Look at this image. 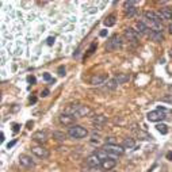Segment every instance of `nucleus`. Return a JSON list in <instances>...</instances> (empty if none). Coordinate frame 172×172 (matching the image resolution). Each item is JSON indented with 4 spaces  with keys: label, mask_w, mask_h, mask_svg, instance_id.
<instances>
[{
    "label": "nucleus",
    "mask_w": 172,
    "mask_h": 172,
    "mask_svg": "<svg viewBox=\"0 0 172 172\" xmlns=\"http://www.w3.org/2000/svg\"><path fill=\"white\" fill-rule=\"evenodd\" d=\"M66 114H71L76 118H80V117H85L91 112V110L88 109L87 106H83V104H73V106L68 107L66 109Z\"/></svg>",
    "instance_id": "f257e3e1"
},
{
    "label": "nucleus",
    "mask_w": 172,
    "mask_h": 172,
    "mask_svg": "<svg viewBox=\"0 0 172 172\" xmlns=\"http://www.w3.org/2000/svg\"><path fill=\"white\" fill-rule=\"evenodd\" d=\"M87 134H88V130L80 125H73L72 127H69V130H68V136L73 140L84 138V137H87Z\"/></svg>",
    "instance_id": "f03ea898"
},
{
    "label": "nucleus",
    "mask_w": 172,
    "mask_h": 172,
    "mask_svg": "<svg viewBox=\"0 0 172 172\" xmlns=\"http://www.w3.org/2000/svg\"><path fill=\"white\" fill-rule=\"evenodd\" d=\"M165 112L167 110L164 109V107H158L157 110H155V111H149L146 115L148 121H150V122H160V121L165 119Z\"/></svg>",
    "instance_id": "7ed1b4c3"
},
{
    "label": "nucleus",
    "mask_w": 172,
    "mask_h": 172,
    "mask_svg": "<svg viewBox=\"0 0 172 172\" xmlns=\"http://www.w3.org/2000/svg\"><path fill=\"white\" fill-rule=\"evenodd\" d=\"M121 46H122V41H121V38L118 35H114V37L110 38V41H107L106 50H109V52H114V50L119 49Z\"/></svg>",
    "instance_id": "20e7f679"
},
{
    "label": "nucleus",
    "mask_w": 172,
    "mask_h": 172,
    "mask_svg": "<svg viewBox=\"0 0 172 172\" xmlns=\"http://www.w3.org/2000/svg\"><path fill=\"white\" fill-rule=\"evenodd\" d=\"M123 149H125V148L121 146V145H106V146H104V150H106L110 156H122Z\"/></svg>",
    "instance_id": "39448f33"
},
{
    "label": "nucleus",
    "mask_w": 172,
    "mask_h": 172,
    "mask_svg": "<svg viewBox=\"0 0 172 172\" xmlns=\"http://www.w3.org/2000/svg\"><path fill=\"white\" fill-rule=\"evenodd\" d=\"M19 164L23 167V168H27V169H31L35 167V163L33 161V158L27 155H20L19 156Z\"/></svg>",
    "instance_id": "423d86ee"
},
{
    "label": "nucleus",
    "mask_w": 172,
    "mask_h": 172,
    "mask_svg": "<svg viewBox=\"0 0 172 172\" xmlns=\"http://www.w3.org/2000/svg\"><path fill=\"white\" fill-rule=\"evenodd\" d=\"M58 121H60V123H61V125H64V126H72V125L75 123V121H76V117H73V115H71V114H66V112H64V114L60 115Z\"/></svg>",
    "instance_id": "0eeeda50"
},
{
    "label": "nucleus",
    "mask_w": 172,
    "mask_h": 172,
    "mask_svg": "<svg viewBox=\"0 0 172 172\" xmlns=\"http://www.w3.org/2000/svg\"><path fill=\"white\" fill-rule=\"evenodd\" d=\"M85 163H87V165L90 167V168H99V165H102V160L98 157V155H91L87 157V160H85Z\"/></svg>",
    "instance_id": "6e6552de"
},
{
    "label": "nucleus",
    "mask_w": 172,
    "mask_h": 172,
    "mask_svg": "<svg viewBox=\"0 0 172 172\" xmlns=\"http://www.w3.org/2000/svg\"><path fill=\"white\" fill-rule=\"evenodd\" d=\"M31 152L39 158H48L49 157V150L44 146H34L31 148Z\"/></svg>",
    "instance_id": "1a4fd4ad"
},
{
    "label": "nucleus",
    "mask_w": 172,
    "mask_h": 172,
    "mask_svg": "<svg viewBox=\"0 0 172 172\" xmlns=\"http://www.w3.org/2000/svg\"><path fill=\"white\" fill-rule=\"evenodd\" d=\"M33 140L37 142H39V144H45V142L48 141V134L45 130H38L35 131V133L33 134Z\"/></svg>",
    "instance_id": "9d476101"
},
{
    "label": "nucleus",
    "mask_w": 172,
    "mask_h": 172,
    "mask_svg": "<svg viewBox=\"0 0 172 172\" xmlns=\"http://www.w3.org/2000/svg\"><path fill=\"white\" fill-rule=\"evenodd\" d=\"M138 2H125V11L129 17H133L136 14V6Z\"/></svg>",
    "instance_id": "9b49d317"
},
{
    "label": "nucleus",
    "mask_w": 172,
    "mask_h": 172,
    "mask_svg": "<svg viewBox=\"0 0 172 172\" xmlns=\"http://www.w3.org/2000/svg\"><path fill=\"white\" fill-rule=\"evenodd\" d=\"M115 165H117V161H115L114 157H109L102 161V168H103L104 171H110V169H112Z\"/></svg>",
    "instance_id": "f8f14e48"
},
{
    "label": "nucleus",
    "mask_w": 172,
    "mask_h": 172,
    "mask_svg": "<svg viewBox=\"0 0 172 172\" xmlns=\"http://www.w3.org/2000/svg\"><path fill=\"white\" fill-rule=\"evenodd\" d=\"M106 80H107V77L104 76V75H94L90 81L92 85H102L106 83Z\"/></svg>",
    "instance_id": "ddd939ff"
},
{
    "label": "nucleus",
    "mask_w": 172,
    "mask_h": 172,
    "mask_svg": "<svg viewBox=\"0 0 172 172\" xmlns=\"http://www.w3.org/2000/svg\"><path fill=\"white\" fill-rule=\"evenodd\" d=\"M145 19L150 20V22H156V23H161V18L157 12H153V11H146L144 14Z\"/></svg>",
    "instance_id": "4468645a"
},
{
    "label": "nucleus",
    "mask_w": 172,
    "mask_h": 172,
    "mask_svg": "<svg viewBox=\"0 0 172 172\" xmlns=\"http://www.w3.org/2000/svg\"><path fill=\"white\" fill-rule=\"evenodd\" d=\"M123 34H125V38L129 39V41L136 42L137 39H138V34H137V30H133V29H130V27L126 29Z\"/></svg>",
    "instance_id": "2eb2a0df"
},
{
    "label": "nucleus",
    "mask_w": 172,
    "mask_h": 172,
    "mask_svg": "<svg viewBox=\"0 0 172 172\" xmlns=\"http://www.w3.org/2000/svg\"><path fill=\"white\" fill-rule=\"evenodd\" d=\"M160 18L163 20H168V19H172V10L171 8H161L160 12H158Z\"/></svg>",
    "instance_id": "dca6fc26"
},
{
    "label": "nucleus",
    "mask_w": 172,
    "mask_h": 172,
    "mask_svg": "<svg viewBox=\"0 0 172 172\" xmlns=\"http://www.w3.org/2000/svg\"><path fill=\"white\" fill-rule=\"evenodd\" d=\"M149 37H150V39H152V41H155V42H161L164 39L163 33H160V31H150Z\"/></svg>",
    "instance_id": "f3484780"
},
{
    "label": "nucleus",
    "mask_w": 172,
    "mask_h": 172,
    "mask_svg": "<svg viewBox=\"0 0 172 172\" xmlns=\"http://www.w3.org/2000/svg\"><path fill=\"white\" fill-rule=\"evenodd\" d=\"M122 146L125 148V149H133V148L136 146V141H134L133 138H125L122 142Z\"/></svg>",
    "instance_id": "a211bd4d"
},
{
    "label": "nucleus",
    "mask_w": 172,
    "mask_h": 172,
    "mask_svg": "<svg viewBox=\"0 0 172 172\" xmlns=\"http://www.w3.org/2000/svg\"><path fill=\"white\" fill-rule=\"evenodd\" d=\"M114 79L118 81V84H123V83L129 81V79H130V76H129V75H126V73H118L117 76L114 77Z\"/></svg>",
    "instance_id": "6ab92c4d"
},
{
    "label": "nucleus",
    "mask_w": 172,
    "mask_h": 172,
    "mask_svg": "<svg viewBox=\"0 0 172 172\" xmlns=\"http://www.w3.org/2000/svg\"><path fill=\"white\" fill-rule=\"evenodd\" d=\"M92 122L95 123V125H104V123L107 122V119L103 115H96L95 118H92Z\"/></svg>",
    "instance_id": "aec40b11"
},
{
    "label": "nucleus",
    "mask_w": 172,
    "mask_h": 172,
    "mask_svg": "<svg viewBox=\"0 0 172 172\" xmlns=\"http://www.w3.org/2000/svg\"><path fill=\"white\" fill-rule=\"evenodd\" d=\"M53 138H56L57 141H65L66 134L63 133V131H53Z\"/></svg>",
    "instance_id": "412c9836"
},
{
    "label": "nucleus",
    "mask_w": 172,
    "mask_h": 172,
    "mask_svg": "<svg viewBox=\"0 0 172 172\" xmlns=\"http://www.w3.org/2000/svg\"><path fill=\"white\" fill-rule=\"evenodd\" d=\"M148 30H149V27H148L144 22H138V23H137V31H138V33L144 34V33H146Z\"/></svg>",
    "instance_id": "4be33fe9"
},
{
    "label": "nucleus",
    "mask_w": 172,
    "mask_h": 172,
    "mask_svg": "<svg viewBox=\"0 0 172 172\" xmlns=\"http://www.w3.org/2000/svg\"><path fill=\"white\" fill-rule=\"evenodd\" d=\"M103 23H104V26H107V27H111V26L115 25V17H114V15H110L109 18L104 19Z\"/></svg>",
    "instance_id": "5701e85b"
},
{
    "label": "nucleus",
    "mask_w": 172,
    "mask_h": 172,
    "mask_svg": "<svg viewBox=\"0 0 172 172\" xmlns=\"http://www.w3.org/2000/svg\"><path fill=\"white\" fill-rule=\"evenodd\" d=\"M118 81L115 79H111V80H107V83H106V87L109 88V90H115V88L118 87Z\"/></svg>",
    "instance_id": "b1692460"
},
{
    "label": "nucleus",
    "mask_w": 172,
    "mask_h": 172,
    "mask_svg": "<svg viewBox=\"0 0 172 172\" xmlns=\"http://www.w3.org/2000/svg\"><path fill=\"white\" fill-rule=\"evenodd\" d=\"M156 129H157V131H158V133H161V134H167V133H168V126H167L165 123H158V125L156 126Z\"/></svg>",
    "instance_id": "393cba45"
},
{
    "label": "nucleus",
    "mask_w": 172,
    "mask_h": 172,
    "mask_svg": "<svg viewBox=\"0 0 172 172\" xmlns=\"http://www.w3.org/2000/svg\"><path fill=\"white\" fill-rule=\"evenodd\" d=\"M106 145H117V138H115V137H107Z\"/></svg>",
    "instance_id": "a878e982"
},
{
    "label": "nucleus",
    "mask_w": 172,
    "mask_h": 172,
    "mask_svg": "<svg viewBox=\"0 0 172 172\" xmlns=\"http://www.w3.org/2000/svg\"><path fill=\"white\" fill-rule=\"evenodd\" d=\"M161 102H165V103L172 104V95H165L161 98Z\"/></svg>",
    "instance_id": "bb28decb"
},
{
    "label": "nucleus",
    "mask_w": 172,
    "mask_h": 172,
    "mask_svg": "<svg viewBox=\"0 0 172 172\" xmlns=\"http://www.w3.org/2000/svg\"><path fill=\"white\" fill-rule=\"evenodd\" d=\"M44 80H46V81H53V83H54V80L52 79V76H50L49 73H44Z\"/></svg>",
    "instance_id": "cd10ccee"
},
{
    "label": "nucleus",
    "mask_w": 172,
    "mask_h": 172,
    "mask_svg": "<svg viewBox=\"0 0 172 172\" xmlns=\"http://www.w3.org/2000/svg\"><path fill=\"white\" fill-rule=\"evenodd\" d=\"M58 75H60V76H65V68H64V66L58 68Z\"/></svg>",
    "instance_id": "c85d7f7f"
},
{
    "label": "nucleus",
    "mask_w": 172,
    "mask_h": 172,
    "mask_svg": "<svg viewBox=\"0 0 172 172\" xmlns=\"http://www.w3.org/2000/svg\"><path fill=\"white\" fill-rule=\"evenodd\" d=\"M46 44L49 45V46H52V45L54 44V38H53V37H49V38L46 39Z\"/></svg>",
    "instance_id": "c756f323"
},
{
    "label": "nucleus",
    "mask_w": 172,
    "mask_h": 172,
    "mask_svg": "<svg viewBox=\"0 0 172 172\" xmlns=\"http://www.w3.org/2000/svg\"><path fill=\"white\" fill-rule=\"evenodd\" d=\"M27 80H29V83H31V84H35V77L34 76H29Z\"/></svg>",
    "instance_id": "7c9ffc66"
},
{
    "label": "nucleus",
    "mask_w": 172,
    "mask_h": 172,
    "mask_svg": "<svg viewBox=\"0 0 172 172\" xmlns=\"http://www.w3.org/2000/svg\"><path fill=\"white\" fill-rule=\"evenodd\" d=\"M100 138V134H96V133H92V141H98V140Z\"/></svg>",
    "instance_id": "2f4dec72"
},
{
    "label": "nucleus",
    "mask_w": 172,
    "mask_h": 172,
    "mask_svg": "<svg viewBox=\"0 0 172 172\" xmlns=\"http://www.w3.org/2000/svg\"><path fill=\"white\" fill-rule=\"evenodd\" d=\"M165 157H167V160L172 161V150H169V152L167 153V155H165Z\"/></svg>",
    "instance_id": "473e14b6"
},
{
    "label": "nucleus",
    "mask_w": 172,
    "mask_h": 172,
    "mask_svg": "<svg viewBox=\"0 0 172 172\" xmlns=\"http://www.w3.org/2000/svg\"><path fill=\"white\" fill-rule=\"evenodd\" d=\"M19 127H20V125L15 123V125H14V133H18V131H19Z\"/></svg>",
    "instance_id": "72a5a7b5"
},
{
    "label": "nucleus",
    "mask_w": 172,
    "mask_h": 172,
    "mask_svg": "<svg viewBox=\"0 0 172 172\" xmlns=\"http://www.w3.org/2000/svg\"><path fill=\"white\" fill-rule=\"evenodd\" d=\"M95 48H96V45H95V44H92V45H91V48H90V50H88V53L91 54V53L94 52V49H95Z\"/></svg>",
    "instance_id": "f704fd0d"
},
{
    "label": "nucleus",
    "mask_w": 172,
    "mask_h": 172,
    "mask_svg": "<svg viewBox=\"0 0 172 172\" xmlns=\"http://www.w3.org/2000/svg\"><path fill=\"white\" fill-rule=\"evenodd\" d=\"M15 142H17V141H11V142H8V144H7V148H8V149H10V148H12V146L15 145Z\"/></svg>",
    "instance_id": "c9c22d12"
},
{
    "label": "nucleus",
    "mask_w": 172,
    "mask_h": 172,
    "mask_svg": "<svg viewBox=\"0 0 172 172\" xmlns=\"http://www.w3.org/2000/svg\"><path fill=\"white\" fill-rule=\"evenodd\" d=\"M41 95H42V96H48V95H49V90H44Z\"/></svg>",
    "instance_id": "e433bc0d"
},
{
    "label": "nucleus",
    "mask_w": 172,
    "mask_h": 172,
    "mask_svg": "<svg viewBox=\"0 0 172 172\" xmlns=\"http://www.w3.org/2000/svg\"><path fill=\"white\" fill-rule=\"evenodd\" d=\"M107 35V30H103V31H100V37H106Z\"/></svg>",
    "instance_id": "4c0bfd02"
},
{
    "label": "nucleus",
    "mask_w": 172,
    "mask_h": 172,
    "mask_svg": "<svg viewBox=\"0 0 172 172\" xmlns=\"http://www.w3.org/2000/svg\"><path fill=\"white\" fill-rule=\"evenodd\" d=\"M91 172H102V171L99 168H92V171H91Z\"/></svg>",
    "instance_id": "58836bf2"
},
{
    "label": "nucleus",
    "mask_w": 172,
    "mask_h": 172,
    "mask_svg": "<svg viewBox=\"0 0 172 172\" xmlns=\"http://www.w3.org/2000/svg\"><path fill=\"white\" fill-rule=\"evenodd\" d=\"M169 33L172 34V25H169Z\"/></svg>",
    "instance_id": "ea45409f"
},
{
    "label": "nucleus",
    "mask_w": 172,
    "mask_h": 172,
    "mask_svg": "<svg viewBox=\"0 0 172 172\" xmlns=\"http://www.w3.org/2000/svg\"><path fill=\"white\" fill-rule=\"evenodd\" d=\"M169 56H171V57H172V49L169 50Z\"/></svg>",
    "instance_id": "a19ab883"
}]
</instances>
